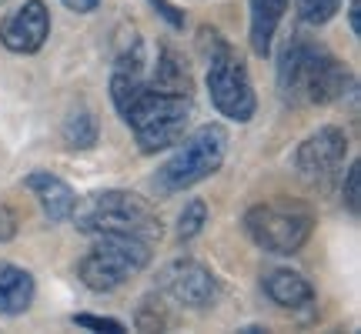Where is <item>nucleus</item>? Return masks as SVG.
Instances as JSON below:
<instances>
[{
  "mask_svg": "<svg viewBox=\"0 0 361 334\" xmlns=\"http://www.w3.org/2000/svg\"><path fill=\"white\" fill-rule=\"evenodd\" d=\"M278 90L288 104H335L355 90V74L322 40L295 30L278 57Z\"/></svg>",
  "mask_w": 361,
  "mask_h": 334,
  "instance_id": "nucleus-2",
  "label": "nucleus"
},
{
  "mask_svg": "<svg viewBox=\"0 0 361 334\" xmlns=\"http://www.w3.org/2000/svg\"><path fill=\"white\" fill-rule=\"evenodd\" d=\"M197 51H201L207 67L204 80L214 111L221 117L234 120V124H247L258 111V94H255L245 57L234 51V44L221 30L207 24L197 30Z\"/></svg>",
  "mask_w": 361,
  "mask_h": 334,
  "instance_id": "nucleus-3",
  "label": "nucleus"
},
{
  "mask_svg": "<svg viewBox=\"0 0 361 334\" xmlns=\"http://www.w3.org/2000/svg\"><path fill=\"white\" fill-rule=\"evenodd\" d=\"M261 287H264V295L284 311H298V308L314 304V287H311V281L291 268L268 271L264 281H261Z\"/></svg>",
  "mask_w": 361,
  "mask_h": 334,
  "instance_id": "nucleus-12",
  "label": "nucleus"
},
{
  "mask_svg": "<svg viewBox=\"0 0 361 334\" xmlns=\"http://www.w3.org/2000/svg\"><path fill=\"white\" fill-rule=\"evenodd\" d=\"M94 245L78 261V278L90 291H117L124 287L130 278H137L147 264H151V247L141 237L130 234H97L90 237Z\"/></svg>",
  "mask_w": 361,
  "mask_h": 334,
  "instance_id": "nucleus-6",
  "label": "nucleus"
},
{
  "mask_svg": "<svg viewBox=\"0 0 361 334\" xmlns=\"http://www.w3.org/2000/svg\"><path fill=\"white\" fill-rule=\"evenodd\" d=\"M247 4H251V30H247L251 51L258 57H268L274 47V34L288 11V0H247Z\"/></svg>",
  "mask_w": 361,
  "mask_h": 334,
  "instance_id": "nucleus-14",
  "label": "nucleus"
},
{
  "mask_svg": "<svg viewBox=\"0 0 361 334\" xmlns=\"http://www.w3.org/2000/svg\"><path fill=\"white\" fill-rule=\"evenodd\" d=\"M4 4H11V0H0V7H4Z\"/></svg>",
  "mask_w": 361,
  "mask_h": 334,
  "instance_id": "nucleus-24",
  "label": "nucleus"
},
{
  "mask_svg": "<svg viewBox=\"0 0 361 334\" xmlns=\"http://www.w3.org/2000/svg\"><path fill=\"white\" fill-rule=\"evenodd\" d=\"M348 24H351V34L361 37V0H348Z\"/></svg>",
  "mask_w": 361,
  "mask_h": 334,
  "instance_id": "nucleus-22",
  "label": "nucleus"
},
{
  "mask_svg": "<svg viewBox=\"0 0 361 334\" xmlns=\"http://www.w3.org/2000/svg\"><path fill=\"white\" fill-rule=\"evenodd\" d=\"M147 47L144 40H130V47L117 57L111 74V101L121 120L130 128L141 154L168 151L188 134L194 117V97L164 94L147 84Z\"/></svg>",
  "mask_w": 361,
  "mask_h": 334,
  "instance_id": "nucleus-1",
  "label": "nucleus"
},
{
  "mask_svg": "<svg viewBox=\"0 0 361 334\" xmlns=\"http://www.w3.org/2000/svg\"><path fill=\"white\" fill-rule=\"evenodd\" d=\"M51 37V11L44 0H24L0 20V44L11 54H37Z\"/></svg>",
  "mask_w": 361,
  "mask_h": 334,
  "instance_id": "nucleus-10",
  "label": "nucleus"
},
{
  "mask_svg": "<svg viewBox=\"0 0 361 334\" xmlns=\"http://www.w3.org/2000/svg\"><path fill=\"white\" fill-rule=\"evenodd\" d=\"M74 228L87 237L97 234H130L147 245L161 241V218L147 197L134 191H97L74 207Z\"/></svg>",
  "mask_w": 361,
  "mask_h": 334,
  "instance_id": "nucleus-4",
  "label": "nucleus"
},
{
  "mask_svg": "<svg viewBox=\"0 0 361 334\" xmlns=\"http://www.w3.org/2000/svg\"><path fill=\"white\" fill-rule=\"evenodd\" d=\"M147 4H151V7H154V11L161 13V17H164L174 30H180V27H184V11H178L171 0H147Z\"/></svg>",
  "mask_w": 361,
  "mask_h": 334,
  "instance_id": "nucleus-20",
  "label": "nucleus"
},
{
  "mask_svg": "<svg viewBox=\"0 0 361 334\" xmlns=\"http://www.w3.org/2000/svg\"><path fill=\"white\" fill-rule=\"evenodd\" d=\"M71 321L78 328H87V331H104V334H124V324L117 318H101V314H74Z\"/></svg>",
  "mask_w": 361,
  "mask_h": 334,
  "instance_id": "nucleus-19",
  "label": "nucleus"
},
{
  "mask_svg": "<svg viewBox=\"0 0 361 334\" xmlns=\"http://www.w3.org/2000/svg\"><path fill=\"white\" fill-rule=\"evenodd\" d=\"M24 184H27V191L37 197L44 218L51 221V224H64V221H71L74 207H78V191H74L64 178H57V174H51V171H30Z\"/></svg>",
  "mask_w": 361,
  "mask_h": 334,
  "instance_id": "nucleus-11",
  "label": "nucleus"
},
{
  "mask_svg": "<svg viewBox=\"0 0 361 334\" xmlns=\"http://www.w3.org/2000/svg\"><path fill=\"white\" fill-rule=\"evenodd\" d=\"M61 137L71 151H90L97 137H101V124H97V114L90 111V107H78V111H71L64 120V128H61Z\"/></svg>",
  "mask_w": 361,
  "mask_h": 334,
  "instance_id": "nucleus-15",
  "label": "nucleus"
},
{
  "mask_svg": "<svg viewBox=\"0 0 361 334\" xmlns=\"http://www.w3.org/2000/svg\"><path fill=\"white\" fill-rule=\"evenodd\" d=\"M345 154H348V134L335 128V124H324V128L311 130L308 137L298 144L295 171L308 184H324L338 167L345 164Z\"/></svg>",
  "mask_w": 361,
  "mask_h": 334,
  "instance_id": "nucleus-9",
  "label": "nucleus"
},
{
  "mask_svg": "<svg viewBox=\"0 0 361 334\" xmlns=\"http://www.w3.org/2000/svg\"><path fill=\"white\" fill-rule=\"evenodd\" d=\"M245 231L264 254L291 257L311 241L314 218L308 207L288 204V201H268V204L247 207Z\"/></svg>",
  "mask_w": 361,
  "mask_h": 334,
  "instance_id": "nucleus-7",
  "label": "nucleus"
},
{
  "mask_svg": "<svg viewBox=\"0 0 361 334\" xmlns=\"http://www.w3.org/2000/svg\"><path fill=\"white\" fill-rule=\"evenodd\" d=\"M338 7H341V0H295V11L301 17V24H311V27L328 24L338 13Z\"/></svg>",
  "mask_w": 361,
  "mask_h": 334,
  "instance_id": "nucleus-17",
  "label": "nucleus"
},
{
  "mask_svg": "<svg viewBox=\"0 0 361 334\" xmlns=\"http://www.w3.org/2000/svg\"><path fill=\"white\" fill-rule=\"evenodd\" d=\"M341 201H345V207H348L351 218H358V214H361V164H358V161H351L348 174H345Z\"/></svg>",
  "mask_w": 361,
  "mask_h": 334,
  "instance_id": "nucleus-18",
  "label": "nucleus"
},
{
  "mask_svg": "<svg viewBox=\"0 0 361 334\" xmlns=\"http://www.w3.org/2000/svg\"><path fill=\"white\" fill-rule=\"evenodd\" d=\"M17 237V214L7 204H0V245H7Z\"/></svg>",
  "mask_w": 361,
  "mask_h": 334,
  "instance_id": "nucleus-21",
  "label": "nucleus"
},
{
  "mask_svg": "<svg viewBox=\"0 0 361 334\" xmlns=\"http://www.w3.org/2000/svg\"><path fill=\"white\" fill-rule=\"evenodd\" d=\"M157 287L171 301H178V304L194 311H204L218 301V278H214V271L207 264H201V261H194V257H178V261L164 264L161 274H157Z\"/></svg>",
  "mask_w": 361,
  "mask_h": 334,
  "instance_id": "nucleus-8",
  "label": "nucleus"
},
{
  "mask_svg": "<svg viewBox=\"0 0 361 334\" xmlns=\"http://www.w3.org/2000/svg\"><path fill=\"white\" fill-rule=\"evenodd\" d=\"M228 130L221 124H201L191 134H184L174 144V154L157 167L154 174V191L161 197H174L180 191H191L201 180L214 178L228 157Z\"/></svg>",
  "mask_w": 361,
  "mask_h": 334,
  "instance_id": "nucleus-5",
  "label": "nucleus"
},
{
  "mask_svg": "<svg viewBox=\"0 0 361 334\" xmlns=\"http://www.w3.org/2000/svg\"><path fill=\"white\" fill-rule=\"evenodd\" d=\"M67 11H74V13H90V11H97V4L101 0H61Z\"/></svg>",
  "mask_w": 361,
  "mask_h": 334,
  "instance_id": "nucleus-23",
  "label": "nucleus"
},
{
  "mask_svg": "<svg viewBox=\"0 0 361 334\" xmlns=\"http://www.w3.org/2000/svg\"><path fill=\"white\" fill-rule=\"evenodd\" d=\"M37 297V281L27 268L17 264H0V314L17 318L24 314Z\"/></svg>",
  "mask_w": 361,
  "mask_h": 334,
  "instance_id": "nucleus-13",
  "label": "nucleus"
},
{
  "mask_svg": "<svg viewBox=\"0 0 361 334\" xmlns=\"http://www.w3.org/2000/svg\"><path fill=\"white\" fill-rule=\"evenodd\" d=\"M204 224H207V204L201 197H194L178 214V237L180 241H191V237H197V234L204 231Z\"/></svg>",
  "mask_w": 361,
  "mask_h": 334,
  "instance_id": "nucleus-16",
  "label": "nucleus"
}]
</instances>
